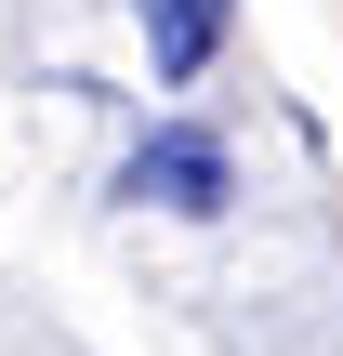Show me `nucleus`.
<instances>
[{
  "label": "nucleus",
  "mask_w": 343,
  "mask_h": 356,
  "mask_svg": "<svg viewBox=\"0 0 343 356\" xmlns=\"http://www.w3.org/2000/svg\"><path fill=\"white\" fill-rule=\"evenodd\" d=\"M132 26H145V79H159V92H185V79H212V53H225V26H238V0H132Z\"/></svg>",
  "instance_id": "2"
},
{
  "label": "nucleus",
  "mask_w": 343,
  "mask_h": 356,
  "mask_svg": "<svg viewBox=\"0 0 343 356\" xmlns=\"http://www.w3.org/2000/svg\"><path fill=\"white\" fill-rule=\"evenodd\" d=\"M119 198L132 211H225L238 198V145L212 119H145L132 159H119Z\"/></svg>",
  "instance_id": "1"
}]
</instances>
